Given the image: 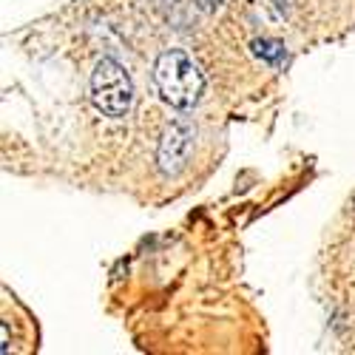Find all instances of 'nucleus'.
I'll return each mask as SVG.
<instances>
[{
  "mask_svg": "<svg viewBox=\"0 0 355 355\" xmlns=\"http://www.w3.org/2000/svg\"><path fill=\"white\" fill-rule=\"evenodd\" d=\"M154 83H157L159 97L180 111L193 108L205 92V77L199 66L182 49H168L157 57Z\"/></svg>",
  "mask_w": 355,
  "mask_h": 355,
  "instance_id": "1",
  "label": "nucleus"
},
{
  "mask_svg": "<svg viewBox=\"0 0 355 355\" xmlns=\"http://www.w3.org/2000/svg\"><path fill=\"white\" fill-rule=\"evenodd\" d=\"M92 100L97 111L114 116V120L125 116L134 105V83L128 71L111 57H103L92 71Z\"/></svg>",
  "mask_w": 355,
  "mask_h": 355,
  "instance_id": "2",
  "label": "nucleus"
},
{
  "mask_svg": "<svg viewBox=\"0 0 355 355\" xmlns=\"http://www.w3.org/2000/svg\"><path fill=\"white\" fill-rule=\"evenodd\" d=\"M191 154H193V128L188 123H171L159 139V151H157L159 171L165 176L182 173Z\"/></svg>",
  "mask_w": 355,
  "mask_h": 355,
  "instance_id": "3",
  "label": "nucleus"
},
{
  "mask_svg": "<svg viewBox=\"0 0 355 355\" xmlns=\"http://www.w3.org/2000/svg\"><path fill=\"white\" fill-rule=\"evenodd\" d=\"M250 49H253V54L259 57V60L270 63V66H276V63H282V60H284V46H282L279 40H268V37H261V40H253V43H250Z\"/></svg>",
  "mask_w": 355,
  "mask_h": 355,
  "instance_id": "4",
  "label": "nucleus"
},
{
  "mask_svg": "<svg viewBox=\"0 0 355 355\" xmlns=\"http://www.w3.org/2000/svg\"><path fill=\"white\" fill-rule=\"evenodd\" d=\"M222 3V0H199V6H205V9H216Z\"/></svg>",
  "mask_w": 355,
  "mask_h": 355,
  "instance_id": "5",
  "label": "nucleus"
},
{
  "mask_svg": "<svg viewBox=\"0 0 355 355\" xmlns=\"http://www.w3.org/2000/svg\"><path fill=\"white\" fill-rule=\"evenodd\" d=\"M0 349L9 352V327H6V324H3V347H0Z\"/></svg>",
  "mask_w": 355,
  "mask_h": 355,
  "instance_id": "6",
  "label": "nucleus"
}]
</instances>
